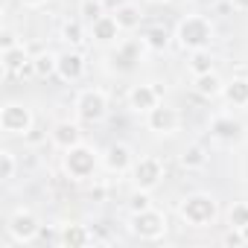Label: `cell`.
I'll list each match as a JSON object with an SVG mask.
<instances>
[{
	"label": "cell",
	"mask_w": 248,
	"mask_h": 248,
	"mask_svg": "<svg viewBox=\"0 0 248 248\" xmlns=\"http://www.w3.org/2000/svg\"><path fill=\"white\" fill-rule=\"evenodd\" d=\"M193 88H196L199 96H204V99H216V96H222L225 82H222V76H219L216 70H210V73L193 76Z\"/></svg>",
	"instance_id": "cell-17"
},
{
	"label": "cell",
	"mask_w": 248,
	"mask_h": 248,
	"mask_svg": "<svg viewBox=\"0 0 248 248\" xmlns=\"http://www.w3.org/2000/svg\"><path fill=\"white\" fill-rule=\"evenodd\" d=\"M178 213H181V219H184L187 225H193V228H207V225L216 222L219 204H216V199L207 196V193H193V196H187V199L178 204Z\"/></svg>",
	"instance_id": "cell-2"
},
{
	"label": "cell",
	"mask_w": 248,
	"mask_h": 248,
	"mask_svg": "<svg viewBox=\"0 0 248 248\" xmlns=\"http://www.w3.org/2000/svg\"><path fill=\"white\" fill-rule=\"evenodd\" d=\"M50 138H53V143H56L62 152H67V149H73V146L82 143V129H79V123L62 120V123H56V126H53Z\"/></svg>",
	"instance_id": "cell-15"
},
{
	"label": "cell",
	"mask_w": 248,
	"mask_h": 248,
	"mask_svg": "<svg viewBox=\"0 0 248 248\" xmlns=\"http://www.w3.org/2000/svg\"><path fill=\"white\" fill-rule=\"evenodd\" d=\"M231 6L239 9V12H248V0H231Z\"/></svg>",
	"instance_id": "cell-33"
},
{
	"label": "cell",
	"mask_w": 248,
	"mask_h": 248,
	"mask_svg": "<svg viewBox=\"0 0 248 248\" xmlns=\"http://www.w3.org/2000/svg\"><path fill=\"white\" fill-rule=\"evenodd\" d=\"M132 233L143 242H155L167 233V216L155 207L149 210H140V213H132Z\"/></svg>",
	"instance_id": "cell-7"
},
{
	"label": "cell",
	"mask_w": 248,
	"mask_h": 248,
	"mask_svg": "<svg viewBox=\"0 0 248 248\" xmlns=\"http://www.w3.org/2000/svg\"><path fill=\"white\" fill-rule=\"evenodd\" d=\"M102 164H105V170L108 172H129L132 170V164H135V152H132V146H126V143H111L108 149H105V155H102Z\"/></svg>",
	"instance_id": "cell-12"
},
{
	"label": "cell",
	"mask_w": 248,
	"mask_h": 248,
	"mask_svg": "<svg viewBox=\"0 0 248 248\" xmlns=\"http://www.w3.org/2000/svg\"><path fill=\"white\" fill-rule=\"evenodd\" d=\"M21 3H24V6H30V9H38V6H44V3H47V0H21Z\"/></svg>",
	"instance_id": "cell-34"
},
{
	"label": "cell",
	"mask_w": 248,
	"mask_h": 248,
	"mask_svg": "<svg viewBox=\"0 0 248 248\" xmlns=\"http://www.w3.org/2000/svg\"><path fill=\"white\" fill-rule=\"evenodd\" d=\"M35 126V117L32 111L24 105V102H3V108H0V129H3L6 135H30Z\"/></svg>",
	"instance_id": "cell-5"
},
{
	"label": "cell",
	"mask_w": 248,
	"mask_h": 248,
	"mask_svg": "<svg viewBox=\"0 0 248 248\" xmlns=\"http://www.w3.org/2000/svg\"><path fill=\"white\" fill-rule=\"evenodd\" d=\"M210 135L219 138V140H236L242 135V123L233 120L231 114H219L210 120Z\"/></svg>",
	"instance_id": "cell-16"
},
{
	"label": "cell",
	"mask_w": 248,
	"mask_h": 248,
	"mask_svg": "<svg viewBox=\"0 0 248 248\" xmlns=\"http://www.w3.org/2000/svg\"><path fill=\"white\" fill-rule=\"evenodd\" d=\"M114 18H117V24H120L123 30H138L140 21H143V12H140L138 3H120V6L114 9Z\"/></svg>",
	"instance_id": "cell-21"
},
{
	"label": "cell",
	"mask_w": 248,
	"mask_h": 248,
	"mask_svg": "<svg viewBox=\"0 0 248 248\" xmlns=\"http://www.w3.org/2000/svg\"><path fill=\"white\" fill-rule=\"evenodd\" d=\"M190 73L193 76H202V73H210L213 70V53L204 47V50H193L190 53V62H187Z\"/></svg>",
	"instance_id": "cell-22"
},
{
	"label": "cell",
	"mask_w": 248,
	"mask_h": 248,
	"mask_svg": "<svg viewBox=\"0 0 248 248\" xmlns=\"http://www.w3.org/2000/svg\"><path fill=\"white\" fill-rule=\"evenodd\" d=\"M129 175H132L135 190L152 193V190L164 181V164H161V158H155V155H143V158H135Z\"/></svg>",
	"instance_id": "cell-4"
},
{
	"label": "cell",
	"mask_w": 248,
	"mask_h": 248,
	"mask_svg": "<svg viewBox=\"0 0 248 248\" xmlns=\"http://www.w3.org/2000/svg\"><path fill=\"white\" fill-rule=\"evenodd\" d=\"M91 242H93V231L88 225H79V222L59 225V245H64V248H82V245H91Z\"/></svg>",
	"instance_id": "cell-14"
},
{
	"label": "cell",
	"mask_w": 248,
	"mask_h": 248,
	"mask_svg": "<svg viewBox=\"0 0 248 248\" xmlns=\"http://www.w3.org/2000/svg\"><path fill=\"white\" fill-rule=\"evenodd\" d=\"M149 207H152L149 193H146V190H135V196H132V202H129V210H132V213H140V210H149Z\"/></svg>",
	"instance_id": "cell-30"
},
{
	"label": "cell",
	"mask_w": 248,
	"mask_h": 248,
	"mask_svg": "<svg viewBox=\"0 0 248 248\" xmlns=\"http://www.w3.org/2000/svg\"><path fill=\"white\" fill-rule=\"evenodd\" d=\"M140 62V47L138 44H132V41H123V44H117V53H114V67L117 70H132L135 64Z\"/></svg>",
	"instance_id": "cell-20"
},
{
	"label": "cell",
	"mask_w": 248,
	"mask_h": 248,
	"mask_svg": "<svg viewBox=\"0 0 248 248\" xmlns=\"http://www.w3.org/2000/svg\"><path fill=\"white\" fill-rule=\"evenodd\" d=\"M155 105H161V91L149 82H140L129 91V108L138 114H149Z\"/></svg>",
	"instance_id": "cell-10"
},
{
	"label": "cell",
	"mask_w": 248,
	"mask_h": 248,
	"mask_svg": "<svg viewBox=\"0 0 248 248\" xmlns=\"http://www.w3.org/2000/svg\"><path fill=\"white\" fill-rule=\"evenodd\" d=\"M222 96H225L228 105H233V108H245V105H248V76H233L231 82H225Z\"/></svg>",
	"instance_id": "cell-19"
},
{
	"label": "cell",
	"mask_w": 248,
	"mask_h": 248,
	"mask_svg": "<svg viewBox=\"0 0 248 248\" xmlns=\"http://www.w3.org/2000/svg\"><path fill=\"white\" fill-rule=\"evenodd\" d=\"M152 3H170V0H152Z\"/></svg>",
	"instance_id": "cell-35"
},
{
	"label": "cell",
	"mask_w": 248,
	"mask_h": 248,
	"mask_svg": "<svg viewBox=\"0 0 248 248\" xmlns=\"http://www.w3.org/2000/svg\"><path fill=\"white\" fill-rule=\"evenodd\" d=\"M225 245H245V236H242V231L239 228H231L228 233H225V239H222Z\"/></svg>",
	"instance_id": "cell-32"
},
{
	"label": "cell",
	"mask_w": 248,
	"mask_h": 248,
	"mask_svg": "<svg viewBox=\"0 0 248 248\" xmlns=\"http://www.w3.org/2000/svg\"><path fill=\"white\" fill-rule=\"evenodd\" d=\"M178 126H181V114H178L175 108L164 105V102L155 105V108L146 114V129H149L152 135H175Z\"/></svg>",
	"instance_id": "cell-9"
},
{
	"label": "cell",
	"mask_w": 248,
	"mask_h": 248,
	"mask_svg": "<svg viewBox=\"0 0 248 248\" xmlns=\"http://www.w3.org/2000/svg\"><path fill=\"white\" fill-rule=\"evenodd\" d=\"M32 67H35V76L47 79V76L56 73V67H59V56H56V53H38V56L32 59Z\"/></svg>",
	"instance_id": "cell-25"
},
{
	"label": "cell",
	"mask_w": 248,
	"mask_h": 248,
	"mask_svg": "<svg viewBox=\"0 0 248 248\" xmlns=\"http://www.w3.org/2000/svg\"><path fill=\"white\" fill-rule=\"evenodd\" d=\"M120 32H123V27L117 24L114 15H102V18H96V21L91 24V38H93L96 44H102V47L120 44Z\"/></svg>",
	"instance_id": "cell-13"
},
{
	"label": "cell",
	"mask_w": 248,
	"mask_h": 248,
	"mask_svg": "<svg viewBox=\"0 0 248 248\" xmlns=\"http://www.w3.org/2000/svg\"><path fill=\"white\" fill-rule=\"evenodd\" d=\"M30 53H27V44H15L9 50H0V64H3L6 73H21L27 64H30Z\"/></svg>",
	"instance_id": "cell-18"
},
{
	"label": "cell",
	"mask_w": 248,
	"mask_h": 248,
	"mask_svg": "<svg viewBox=\"0 0 248 248\" xmlns=\"http://www.w3.org/2000/svg\"><path fill=\"white\" fill-rule=\"evenodd\" d=\"M62 167H64V172H67L73 181H88V178H93V172H96V167H99V155H96L91 146L79 143V146H73V149L64 152Z\"/></svg>",
	"instance_id": "cell-3"
},
{
	"label": "cell",
	"mask_w": 248,
	"mask_h": 248,
	"mask_svg": "<svg viewBox=\"0 0 248 248\" xmlns=\"http://www.w3.org/2000/svg\"><path fill=\"white\" fill-rule=\"evenodd\" d=\"M15 172H18V161H15V155H12L9 149H0V178H3V181H12Z\"/></svg>",
	"instance_id": "cell-27"
},
{
	"label": "cell",
	"mask_w": 248,
	"mask_h": 248,
	"mask_svg": "<svg viewBox=\"0 0 248 248\" xmlns=\"http://www.w3.org/2000/svg\"><path fill=\"white\" fill-rule=\"evenodd\" d=\"M56 76L62 82H79L85 76V56L79 50H64L59 53V67H56Z\"/></svg>",
	"instance_id": "cell-11"
},
{
	"label": "cell",
	"mask_w": 248,
	"mask_h": 248,
	"mask_svg": "<svg viewBox=\"0 0 248 248\" xmlns=\"http://www.w3.org/2000/svg\"><path fill=\"white\" fill-rule=\"evenodd\" d=\"M175 41L184 50H190V53L193 50H204L213 41V24L204 15H187V18H181V24L175 30Z\"/></svg>",
	"instance_id": "cell-1"
},
{
	"label": "cell",
	"mask_w": 248,
	"mask_h": 248,
	"mask_svg": "<svg viewBox=\"0 0 248 248\" xmlns=\"http://www.w3.org/2000/svg\"><path fill=\"white\" fill-rule=\"evenodd\" d=\"M79 15H82L88 24H93L96 18H102V15H105V6H102V0H82V6H79Z\"/></svg>",
	"instance_id": "cell-28"
},
{
	"label": "cell",
	"mask_w": 248,
	"mask_h": 248,
	"mask_svg": "<svg viewBox=\"0 0 248 248\" xmlns=\"http://www.w3.org/2000/svg\"><path fill=\"white\" fill-rule=\"evenodd\" d=\"M143 44H146L149 50H164V47L170 44V30H167V27H161V24L149 27V30L143 32Z\"/></svg>",
	"instance_id": "cell-24"
},
{
	"label": "cell",
	"mask_w": 248,
	"mask_h": 248,
	"mask_svg": "<svg viewBox=\"0 0 248 248\" xmlns=\"http://www.w3.org/2000/svg\"><path fill=\"white\" fill-rule=\"evenodd\" d=\"M76 114L82 123H102L108 114V93L102 88H85L76 96Z\"/></svg>",
	"instance_id": "cell-6"
},
{
	"label": "cell",
	"mask_w": 248,
	"mask_h": 248,
	"mask_svg": "<svg viewBox=\"0 0 248 248\" xmlns=\"http://www.w3.org/2000/svg\"><path fill=\"white\" fill-rule=\"evenodd\" d=\"M15 44H21V41H18V35L6 27L3 32H0V50H9V47H15Z\"/></svg>",
	"instance_id": "cell-31"
},
{
	"label": "cell",
	"mask_w": 248,
	"mask_h": 248,
	"mask_svg": "<svg viewBox=\"0 0 248 248\" xmlns=\"http://www.w3.org/2000/svg\"><path fill=\"white\" fill-rule=\"evenodd\" d=\"M181 167H184V170H202V167H207V149L199 146V143L187 146V149L181 152Z\"/></svg>",
	"instance_id": "cell-23"
},
{
	"label": "cell",
	"mask_w": 248,
	"mask_h": 248,
	"mask_svg": "<svg viewBox=\"0 0 248 248\" xmlns=\"http://www.w3.org/2000/svg\"><path fill=\"white\" fill-rule=\"evenodd\" d=\"M62 38L67 44H82L85 41V30H82V21H67L62 27Z\"/></svg>",
	"instance_id": "cell-29"
},
{
	"label": "cell",
	"mask_w": 248,
	"mask_h": 248,
	"mask_svg": "<svg viewBox=\"0 0 248 248\" xmlns=\"http://www.w3.org/2000/svg\"><path fill=\"white\" fill-rule=\"evenodd\" d=\"M6 231H9V236L15 239V242H35L38 239V231H41V222H38V216L32 213V210H27V207H18L12 216H9V222H6Z\"/></svg>",
	"instance_id": "cell-8"
},
{
	"label": "cell",
	"mask_w": 248,
	"mask_h": 248,
	"mask_svg": "<svg viewBox=\"0 0 248 248\" xmlns=\"http://www.w3.org/2000/svg\"><path fill=\"white\" fill-rule=\"evenodd\" d=\"M248 225V202H236L231 210H228V228H245Z\"/></svg>",
	"instance_id": "cell-26"
}]
</instances>
